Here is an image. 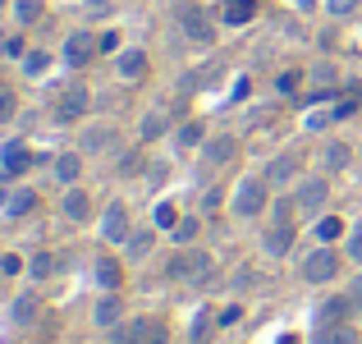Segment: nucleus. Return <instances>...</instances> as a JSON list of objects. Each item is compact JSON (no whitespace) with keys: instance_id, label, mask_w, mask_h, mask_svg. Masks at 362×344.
I'll list each match as a JSON object with an SVG mask.
<instances>
[{"instance_id":"nucleus-3","label":"nucleus","mask_w":362,"mask_h":344,"mask_svg":"<svg viewBox=\"0 0 362 344\" xmlns=\"http://www.w3.org/2000/svg\"><path fill=\"white\" fill-rule=\"evenodd\" d=\"M339 266H344V257H339L330 243H321V248H312V253L298 262V275H303L308 285H330V280L339 275Z\"/></svg>"},{"instance_id":"nucleus-36","label":"nucleus","mask_w":362,"mask_h":344,"mask_svg":"<svg viewBox=\"0 0 362 344\" xmlns=\"http://www.w3.org/2000/svg\"><path fill=\"white\" fill-rule=\"evenodd\" d=\"M293 212H298V202H293V197H280V202H271V216L280 225H293Z\"/></svg>"},{"instance_id":"nucleus-10","label":"nucleus","mask_w":362,"mask_h":344,"mask_svg":"<svg viewBox=\"0 0 362 344\" xmlns=\"http://www.w3.org/2000/svg\"><path fill=\"white\" fill-rule=\"evenodd\" d=\"M266 184H271V188L298 184V151H280V156H271V166H266Z\"/></svg>"},{"instance_id":"nucleus-8","label":"nucleus","mask_w":362,"mask_h":344,"mask_svg":"<svg viewBox=\"0 0 362 344\" xmlns=\"http://www.w3.org/2000/svg\"><path fill=\"white\" fill-rule=\"evenodd\" d=\"M293 243H298V229H293V225L271 221V225L262 229V253H266V257H289Z\"/></svg>"},{"instance_id":"nucleus-35","label":"nucleus","mask_w":362,"mask_h":344,"mask_svg":"<svg viewBox=\"0 0 362 344\" xmlns=\"http://www.w3.org/2000/svg\"><path fill=\"white\" fill-rule=\"evenodd\" d=\"M14 115H18V97H14L9 88H0V129H5V124L14 120Z\"/></svg>"},{"instance_id":"nucleus-2","label":"nucleus","mask_w":362,"mask_h":344,"mask_svg":"<svg viewBox=\"0 0 362 344\" xmlns=\"http://www.w3.org/2000/svg\"><path fill=\"white\" fill-rule=\"evenodd\" d=\"M170 280L206 289V285H211V257H206L202 248H179V257L170 262Z\"/></svg>"},{"instance_id":"nucleus-20","label":"nucleus","mask_w":362,"mask_h":344,"mask_svg":"<svg viewBox=\"0 0 362 344\" xmlns=\"http://www.w3.org/2000/svg\"><path fill=\"white\" fill-rule=\"evenodd\" d=\"M33 207H37V193H33V188H14V193H9V202H5V216L23 221V216L33 212Z\"/></svg>"},{"instance_id":"nucleus-26","label":"nucleus","mask_w":362,"mask_h":344,"mask_svg":"<svg viewBox=\"0 0 362 344\" xmlns=\"http://www.w3.org/2000/svg\"><path fill=\"white\" fill-rule=\"evenodd\" d=\"M170 129V120H165V110H151V115H142V142H156L160 138V133H165Z\"/></svg>"},{"instance_id":"nucleus-17","label":"nucleus","mask_w":362,"mask_h":344,"mask_svg":"<svg viewBox=\"0 0 362 344\" xmlns=\"http://www.w3.org/2000/svg\"><path fill=\"white\" fill-rule=\"evenodd\" d=\"M202 161H206V170L230 166V161H234V138H206L202 142Z\"/></svg>"},{"instance_id":"nucleus-33","label":"nucleus","mask_w":362,"mask_h":344,"mask_svg":"<svg viewBox=\"0 0 362 344\" xmlns=\"http://www.w3.org/2000/svg\"><path fill=\"white\" fill-rule=\"evenodd\" d=\"M0 161H5V175H23V170H28V161H33V156H28L23 147H9Z\"/></svg>"},{"instance_id":"nucleus-6","label":"nucleus","mask_w":362,"mask_h":344,"mask_svg":"<svg viewBox=\"0 0 362 344\" xmlns=\"http://www.w3.org/2000/svg\"><path fill=\"white\" fill-rule=\"evenodd\" d=\"M97 51H101V37L88 33V28H78V33H69V42H64V64H69V69H83Z\"/></svg>"},{"instance_id":"nucleus-15","label":"nucleus","mask_w":362,"mask_h":344,"mask_svg":"<svg viewBox=\"0 0 362 344\" xmlns=\"http://www.w3.org/2000/svg\"><path fill=\"white\" fill-rule=\"evenodd\" d=\"M115 74L124 83H138L142 74H147V51H138V46H129V51L115 55Z\"/></svg>"},{"instance_id":"nucleus-1","label":"nucleus","mask_w":362,"mask_h":344,"mask_svg":"<svg viewBox=\"0 0 362 344\" xmlns=\"http://www.w3.org/2000/svg\"><path fill=\"white\" fill-rule=\"evenodd\" d=\"M271 207V184H266V175L257 179V175H247L239 188H234V202H230V212L239 216V221H257V216Z\"/></svg>"},{"instance_id":"nucleus-32","label":"nucleus","mask_w":362,"mask_h":344,"mask_svg":"<svg viewBox=\"0 0 362 344\" xmlns=\"http://www.w3.org/2000/svg\"><path fill=\"white\" fill-rule=\"evenodd\" d=\"M147 321L151 317H138V321H129V326H119L115 344H142V336H147Z\"/></svg>"},{"instance_id":"nucleus-13","label":"nucleus","mask_w":362,"mask_h":344,"mask_svg":"<svg viewBox=\"0 0 362 344\" xmlns=\"http://www.w3.org/2000/svg\"><path fill=\"white\" fill-rule=\"evenodd\" d=\"M216 18H221L225 28H243V23H252V18H257V0H221Z\"/></svg>"},{"instance_id":"nucleus-43","label":"nucleus","mask_w":362,"mask_h":344,"mask_svg":"<svg viewBox=\"0 0 362 344\" xmlns=\"http://www.w3.org/2000/svg\"><path fill=\"white\" fill-rule=\"evenodd\" d=\"M206 336H211V317L202 312V317H197V326H193V336H188V340H193V344H206Z\"/></svg>"},{"instance_id":"nucleus-21","label":"nucleus","mask_w":362,"mask_h":344,"mask_svg":"<svg viewBox=\"0 0 362 344\" xmlns=\"http://www.w3.org/2000/svg\"><path fill=\"white\" fill-rule=\"evenodd\" d=\"M317 344H358V336L349 331V321H330L317 331Z\"/></svg>"},{"instance_id":"nucleus-14","label":"nucleus","mask_w":362,"mask_h":344,"mask_svg":"<svg viewBox=\"0 0 362 344\" xmlns=\"http://www.w3.org/2000/svg\"><path fill=\"white\" fill-rule=\"evenodd\" d=\"M9 321H14V326H37V321H42V299H37V294H18L14 303H9Z\"/></svg>"},{"instance_id":"nucleus-11","label":"nucleus","mask_w":362,"mask_h":344,"mask_svg":"<svg viewBox=\"0 0 362 344\" xmlns=\"http://www.w3.org/2000/svg\"><path fill=\"white\" fill-rule=\"evenodd\" d=\"M92 321H97L101 331H115L119 321H124V303H119L115 289H101V299L92 303Z\"/></svg>"},{"instance_id":"nucleus-23","label":"nucleus","mask_w":362,"mask_h":344,"mask_svg":"<svg viewBox=\"0 0 362 344\" xmlns=\"http://www.w3.org/2000/svg\"><path fill=\"white\" fill-rule=\"evenodd\" d=\"M55 266H60V262H55V253H33V262H28V275L42 285V280H51V275H55Z\"/></svg>"},{"instance_id":"nucleus-29","label":"nucleus","mask_w":362,"mask_h":344,"mask_svg":"<svg viewBox=\"0 0 362 344\" xmlns=\"http://www.w3.org/2000/svg\"><path fill=\"white\" fill-rule=\"evenodd\" d=\"M197 229H202V221H197V216H179V225L175 229H170V234H175V243H193V239H197Z\"/></svg>"},{"instance_id":"nucleus-41","label":"nucleus","mask_w":362,"mask_h":344,"mask_svg":"<svg viewBox=\"0 0 362 344\" xmlns=\"http://www.w3.org/2000/svg\"><path fill=\"white\" fill-rule=\"evenodd\" d=\"M358 5H362V0H326V9H330L335 18H349V14H354Z\"/></svg>"},{"instance_id":"nucleus-47","label":"nucleus","mask_w":362,"mask_h":344,"mask_svg":"<svg viewBox=\"0 0 362 344\" xmlns=\"http://www.w3.org/2000/svg\"><path fill=\"white\" fill-rule=\"evenodd\" d=\"M101 51H115L119 55V33H101Z\"/></svg>"},{"instance_id":"nucleus-48","label":"nucleus","mask_w":362,"mask_h":344,"mask_svg":"<svg viewBox=\"0 0 362 344\" xmlns=\"http://www.w3.org/2000/svg\"><path fill=\"white\" fill-rule=\"evenodd\" d=\"M349 299H354V308L362 312V275H358V280H354V289H349Z\"/></svg>"},{"instance_id":"nucleus-25","label":"nucleus","mask_w":362,"mask_h":344,"mask_svg":"<svg viewBox=\"0 0 362 344\" xmlns=\"http://www.w3.org/2000/svg\"><path fill=\"white\" fill-rule=\"evenodd\" d=\"M151 243H156V229H133L129 243H124V253H129V257H147Z\"/></svg>"},{"instance_id":"nucleus-38","label":"nucleus","mask_w":362,"mask_h":344,"mask_svg":"<svg viewBox=\"0 0 362 344\" xmlns=\"http://www.w3.org/2000/svg\"><path fill=\"white\" fill-rule=\"evenodd\" d=\"M142 344H170V331H165V321H160V317L147 321V336H142Z\"/></svg>"},{"instance_id":"nucleus-37","label":"nucleus","mask_w":362,"mask_h":344,"mask_svg":"<svg viewBox=\"0 0 362 344\" xmlns=\"http://www.w3.org/2000/svg\"><path fill=\"white\" fill-rule=\"evenodd\" d=\"M179 225V207L175 202H160L156 207V229H175Z\"/></svg>"},{"instance_id":"nucleus-39","label":"nucleus","mask_w":362,"mask_h":344,"mask_svg":"<svg viewBox=\"0 0 362 344\" xmlns=\"http://www.w3.org/2000/svg\"><path fill=\"white\" fill-rule=\"evenodd\" d=\"M344 257L349 262H362V225L349 229V243H344Z\"/></svg>"},{"instance_id":"nucleus-28","label":"nucleus","mask_w":362,"mask_h":344,"mask_svg":"<svg viewBox=\"0 0 362 344\" xmlns=\"http://www.w3.org/2000/svg\"><path fill=\"white\" fill-rule=\"evenodd\" d=\"M42 0H14V18H18V23H23V28H33L37 23V18H42Z\"/></svg>"},{"instance_id":"nucleus-5","label":"nucleus","mask_w":362,"mask_h":344,"mask_svg":"<svg viewBox=\"0 0 362 344\" xmlns=\"http://www.w3.org/2000/svg\"><path fill=\"white\" fill-rule=\"evenodd\" d=\"M293 202H298V216H321L330 202V184L321 175L312 179H298V188H293Z\"/></svg>"},{"instance_id":"nucleus-22","label":"nucleus","mask_w":362,"mask_h":344,"mask_svg":"<svg viewBox=\"0 0 362 344\" xmlns=\"http://www.w3.org/2000/svg\"><path fill=\"white\" fill-rule=\"evenodd\" d=\"M349 161H354L349 142H326V151H321V166H326V170H344Z\"/></svg>"},{"instance_id":"nucleus-24","label":"nucleus","mask_w":362,"mask_h":344,"mask_svg":"<svg viewBox=\"0 0 362 344\" xmlns=\"http://www.w3.org/2000/svg\"><path fill=\"white\" fill-rule=\"evenodd\" d=\"M175 142H179V147H202V142H206V129H202V120H188V124H179Z\"/></svg>"},{"instance_id":"nucleus-19","label":"nucleus","mask_w":362,"mask_h":344,"mask_svg":"<svg viewBox=\"0 0 362 344\" xmlns=\"http://www.w3.org/2000/svg\"><path fill=\"white\" fill-rule=\"evenodd\" d=\"M349 312H358L354 299H349V294H335V299H326L317 308V317H321V326H330V321H349Z\"/></svg>"},{"instance_id":"nucleus-18","label":"nucleus","mask_w":362,"mask_h":344,"mask_svg":"<svg viewBox=\"0 0 362 344\" xmlns=\"http://www.w3.org/2000/svg\"><path fill=\"white\" fill-rule=\"evenodd\" d=\"M78 147L83 151H110L115 147V129H110V124H88L83 138H78Z\"/></svg>"},{"instance_id":"nucleus-27","label":"nucleus","mask_w":362,"mask_h":344,"mask_svg":"<svg viewBox=\"0 0 362 344\" xmlns=\"http://www.w3.org/2000/svg\"><path fill=\"white\" fill-rule=\"evenodd\" d=\"M119 280H124L119 262H110V257H101V262H97V285H101V289H119Z\"/></svg>"},{"instance_id":"nucleus-31","label":"nucleus","mask_w":362,"mask_h":344,"mask_svg":"<svg viewBox=\"0 0 362 344\" xmlns=\"http://www.w3.org/2000/svg\"><path fill=\"white\" fill-rule=\"evenodd\" d=\"M46 69H51V55H46V51H28L23 55V74H28V79H42Z\"/></svg>"},{"instance_id":"nucleus-46","label":"nucleus","mask_w":362,"mask_h":344,"mask_svg":"<svg viewBox=\"0 0 362 344\" xmlns=\"http://www.w3.org/2000/svg\"><path fill=\"white\" fill-rule=\"evenodd\" d=\"M147 184H151V188L165 184V166H151V170H147Z\"/></svg>"},{"instance_id":"nucleus-9","label":"nucleus","mask_w":362,"mask_h":344,"mask_svg":"<svg viewBox=\"0 0 362 344\" xmlns=\"http://www.w3.org/2000/svg\"><path fill=\"white\" fill-rule=\"evenodd\" d=\"M88 106H92V92L83 88V83H78V88H64L60 101H55V120L74 124V120H83V110H88Z\"/></svg>"},{"instance_id":"nucleus-4","label":"nucleus","mask_w":362,"mask_h":344,"mask_svg":"<svg viewBox=\"0 0 362 344\" xmlns=\"http://www.w3.org/2000/svg\"><path fill=\"white\" fill-rule=\"evenodd\" d=\"M216 23H221V18H211L202 5H184L179 9V28H184V37L193 46H211L216 42Z\"/></svg>"},{"instance_id":"nucleus-12","label":"nucleus","mask_w":362,"mask_h":344,"mask_svg":"<svg viewBox=\"0 0 362 344\" xmlns=\"http://www.w3.org/2000/svg\"><path fill=\"white\" fill-rule=\"evenodd\" d=\"M60 216H64L69 225H88V216H92V197L83 193L78 184L64 188V197H60Z\"/></svg>"},{"instance_id":"nucleus-40","label":"nucleus","mask_w":362,"mask_h":344,"mask_svg":"<svg viewBox=\"0 0 362 344\" xmlns=\"http://www.w3.org/2000/svg\"><path fill=\"white\" fill-rule=\"evenodd\" d=\"M239 317H243V308H239V303H230V308H221V312H216V326H239Z\"/></svg>"},{"instance_id":"nucleus-45","label":"nucleus","mask_w":362,"mask_h":344,"mask_svg":"<svg viewBox=\"0 0 362 344\" xmlns=\"http://www.w3.org/2000/svg\"><path fill=\"white\" fill-rule=\"evenodd\" d=\"M18 266H23V262H18V257H14V253H5V257H0V275H14V271H18Z\"/></svg>"},{"instance_id":"nucleus-7","label":"nucleus","mask_w":362,"mask_h":344,"mask_svg":"<svg viewBox=\"0 0 362 344\" xmlns=\"http://www.w3.org/2000/svg\"><path fill=\"white\" fill-rule=\"evenodd\" d=\"M129 234H133V221H129V207L124 202H110L106 212H101V239L106 243H129Z\"/></svg>"},{"instance_id":"nucleus-44","label":"nucleus","mask_w":362,"mask_h":344,"mask_svg":"<svg viewBox=\"0 0 362 344\" xmlns=\"http://www.w3.org/2000/svg\"><path fill=\"white\" fill-rule=\"evenodd\" d=\"M252 280H257V271H247V266H243V271L234 275V289H239V294H243V289H252Z\"/></svg>"},{"instance_id":"nucleus-34","label":"nucleus","mask_w":362,"mask_h":344,"mask_svg":"<svg viewBox=\"0 0 362 344\" xmlns=\"http://www.w3.org/2000/svg\"><path fill=\"white\" fill-rule=\"evenodd\" d=\"M303 88V74L298 69H284L280 79H275V92H280V97H289V92H298Z\"/></svg>"},{"instance_id":"nucleus-30","label":"nucleus","mask_w":362,"mask_h":344,"mask_svg":"<svg viewBox=\"0 0 362 344\" xmlns=\"http://www.w3.org/2000/svg\"><path fill=\"white\" fill-rule=\"evenodd\" d=\"M317 239H321V243L344 239V221H339V216H321V221H317Z\"/></svg>"},{"instance_id":"nucleus-42","label":"nucleus","mask_w":362,"mask_h":344,"mask_svg":"<svg viewBox=\"0 0 362 344\" xmlns=\"http://www.w3.org/2000/svg\"><path fill=\"white\" fill-rule=\"evenodd\" d=\"M0 55H28V51H23V37H18V33H9L5 42H0Z\"/></svg>"},{"instance_id":"nucleus-16","label":"nucleus","mask_w":362,"mask_h":344,"mask_svg":"<svg viewBox=\"0 0 362 344\" xmlns=\"http://www.w3.org/2000/svg\"><path fill=\"white\" fill-rule=\"evenodd\" d=\"M51 175L60 179L64 188H74V184L83 179V156H78V151H60V156L51 161Z\"/></svg>"}]
</instances>
